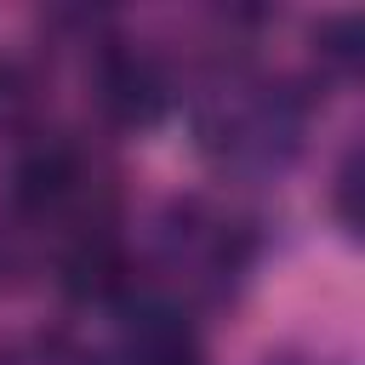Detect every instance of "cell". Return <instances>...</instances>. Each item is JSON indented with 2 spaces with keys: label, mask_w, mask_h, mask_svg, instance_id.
Masks as SVG:
<instances>
[{
  "label": "cell",
  "mask_w": 365,
  "mask_h": 365,
  "mask_svg": "<svg viewBox=\"0 0 365 365\" xmlns=\"http://www.w3.org/2000/svg\"><path fill=\"white\" fill-rule=\"evenodd\" d=\"M120 365H205V359L177 314H137L120 336Z\"/></svg>",
  "instance_id": "cell-1"
}]
</instances>
